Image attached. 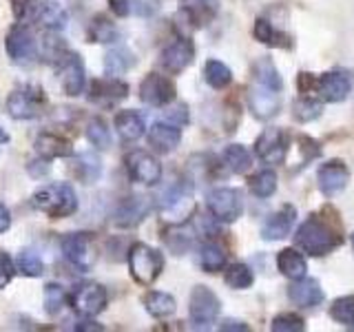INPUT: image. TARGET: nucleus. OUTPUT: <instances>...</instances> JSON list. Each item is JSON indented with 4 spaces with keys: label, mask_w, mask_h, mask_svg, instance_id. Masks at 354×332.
I'll use <instances>...</instances> for the list:
<instances>
[{
    "label": "nucleus",
    "mask_w": 354,
    "mask_h": 332,
    "mask_svg": "<svg viewBox=\"0 0 354 332\" xmlns=\"http://www.w3.org/2000/svg\"><path fill=\"white\" fill-rule=\"evenodd\" d=\"M313 89H317V80L310 73H299V91L301 93H308L313 91Z\"/></svg>",
    "instance_id": "8fccbe9b"
},
{
    "label": "nucleus",
    "mask_w": 354,
    "mask_h": 332,
    "mask_svg": "<svg viewBox=\"0 0 354 332\" xmlns=\"http://www.w3.org/2000/svg\"><path fill=\"white\" fill-rule=\"evenodd\" d=\"M350 241H352V250H354V232H352V235H350Z\"/></svg>",
    "instance_id": "4d7b16f0"
},
{
    "label": "nucleus",
    "mask_w": 354,
    "mask_h": 332,
    "mask_svg": "<svg viewBox=\"0 0 354 332\" xmlns=\"http://www.w3.org/2000/svg\"><path fill=\"white\" fill-rule=\"evenodd\" d=\"M288 142L281 129H266L254 142V153L263 164H281L286 160Z\"/></svg>",
    "instance_id": "2eb2a0df"
},
{
    "label": "nucleus",
    "mask_w": 354,
    "mask_h": 332,
    "mask_svg": "<svg viewBox=\"0 0 354 332\" xmlns=\"http://www.w3.org/2000/svg\"><path fill=\"white\" fill-rule=\"evenodd\" d=\"M199 264H202V268L206 273H217L226 266V252L221 246L213 241H206L202 243V248H199Z\"/></svg>",
    "instance_id": "2f4dec72"
},
{
    "label": "nucleus",
    "mask_w": 354,
    "mask_h": 332,
    "mask_svg": "<svg viewBox=\"0 0 354 332\" xmlns=\"http://www.w3.org/2000/svg\"><path fill=\"white\" fill-rule=\"evenodd\" d=\"M151 213V199L149 197H142V195H133L127 197L115 210V224L120 228H133L138 226L140 221H144Z\"/></svg>",
    "instance_id": "aec40b11"
},
{
    "label": "nucleus",
    "mask_w": 354,
    "mask_h": 332,
    "mask_svg": "<svg viewBox=\"0 0 354 332\" xmlns=\"http://www.w3.org/2000/svg\"><path fill=\"white\" fill-rule=\"evenodd\" d=\"M73 173L80 182L84 184H93L100 175H102V164H100V158L93 153H80L75 158V166Z\"/></svg>",
    "instance_id": "c756f323"
},
{
    "label": "nucleus",
    "mask_w": 354,
    "mask_h": 332,
    "mask_svg": "<svg viewBox=\"0 0 354 332\" xmlns=\"http://www.w3.org/2000/svg\"><path fill=\"white\" fill-rule=\"evenodd\" d=\"M9 226H11V213H9V208L0 202V232L9 230Z\"/></svg>",
    "instance_id": "603ef678"
},
{
    "label": "nucleus",
    "mask_w": 354,
    "mask_h": 332,
    "mask_svg": "<svg viewBox=\"0 0 354 332\" xmlns=\"http://www.w3.org/2000/svg\"><path fill=\"white\" fill-rule=\"evenodd\" d=\"M295 243L304 252L313 255V257H324V255H328L330 250H335L339 246L341 237L326 224V221H321L319 217L313 215L297 228Z\"/></svg>",
    "instance_id": "f03ea898"
},
{
    "label": "nucleus",
    "mask_w": 354,
    "mask_h": 332,
    "mask_svg": "<svg viewBox=\"0 0 354 332\" xmlns=\"http://www.w3.org/2000/svg\"><path fill=\"white\" fill-rule=\"evenodd\" d=\"M16 273L25 275V277H40L44 273V264L40 259V255L29 248L20 250L16 257Z\"/></svg>",
    "instance_id": "c9c22d12"
},
{
    "label": "nucleus",
    "mask_w": 354,
    "mask_h": 332,
    "mask_svg": "<svg viewBox=\"0 0 354 332\" xmlns=\"http://www.w3.org/2000/svg\"><path fill=\"white\" fill-rule=\"evenodd\" d=\"M206 206L210 210L217 221H237L241 217V210H243V202H241V193L237 188H228V186H221V188H213L206 197Z\"/></svg>",
    "instance_id": "0eeeda50"
},
{
    "label": "nucleus",
    "mask_w": 354,
    "mask_h": 332,
    "mask_svg": "<svg viewBox=\"0 0 354 332\" xmlns=\"http://www.w3.org/2000/svg\"><path fill=\"white\" fill-rule=\"evenodd\" d=\"M348 180H350V171H348V166L343 164L341 160L326 162L319 169V173H317L319 188H321V193H324L326 197H332V195L341 193L343 188L348 186Z\"/></svg>",
    "instance_id": "f3484780"
},
{
    "label": "nucleus",
    "mask_w": 354,
    "mask_h": 332,
    "mask_svg": "<svg viewBox=\"0 0 354 332\" xmlns=\"http://www.w3.org/2000/svg\"><path fill=\"white\" fill-rule=\"evenodd\" d=\"M295 217H297V208L286 204L281 210H277V213H272L266 219V224L261 228V237L266 241H277V239L288 237L295 226Z\"/></svg>",
    "instance_id": "4be33fe9"
},
{
    "label": "nucleus",
    "mask_w": 354,
    "mask_h": 332,
    "mask_svg": "<svg viewBox=\"0 0 354 332\" xmlns=\"http://www.w3.org/2000/svg\"><path fill=\"white\" fill-rule=\"evenodd\" d=\"M16 275V261L9 257V252L0 250V290L5 286H9V282L14 279Z\"/></svg>",
    "instance_id": "de8ad7c7"
},
{
    "label": "nucleus",
    "mask_w": 354,
    "mask_h": 332,
    "mask_svg": "<svg viewBox=\"0 0 354 332\" xmlns=\"http://www.w3.org/2000/svg\"><path fill=\"white\" fill-rule=\"evenodd\" d=\"M142 304L144 308H147V313L155 319H166V317H171L175 313V299L169 295V293H160V290H151L144 295L142 299Z\"/></svg>",
    "instance_id": "c85d7f7f"
},
{
    "label": "nucleus",
    "mask_w": 354,
    "mask_h": 332,
    "mask_svg": "<svg viewBox=\"0 0 354 332\" xmlns=\"http://www.w3.org/2000/svg\"><path fill=\"white\" fill-rule=\"evenodd\" d=\"M127 173L133 182L144 184V186H155L162 180V164L158 162V158H153L147 151H131L127 158Z\"/></svg>",
    "instance_id": "9d476101"
},
{
    "label": "nucleus",
    "mask_w": 354,
    "mask_h": 332,
    "mask_svg": "<svg viewBox=\"0 0 354 332\" xmlns=\"http://www.w3.org/2000/svg\"><path fill=\"white\" fill-rule=\"evenodd\" d=\"M288 297H290L299 308H315L324 302V290H321L317 279H306V277H301V279H295L292 286L288 288Z\"/></svg>",
    "instance_id": "5701e85b"
},
{
    "label": "nucleus",
    "mask_w": 354,
    "mask_h": 332,
    "mask_svg": "<svg viewBox=\"0 0 354 332\" xmlns=\"http://www.w3.org/2000/svg\"><path fill=\"white\" fill-rule=\"evenodd\" d=\"M248 184H250L252 195H257L261 199L272 197L274 191H277V173L270 171V169H266V171H261L257 175H252Z\"/></svg>",
    "instance_id": "e433bc0d"
},
{
    "label": "nucleus",
    "mask_w": 354,
    "mask_h": 332,
    "mask_svg": "<svg viewBox=\"0 0 354 332\" xmlns=\"http://www.w3.org/2000/svg\"><path fill=\"white\" fill-rule=\"evenodd\" d=\"M33 147H36V153L42 160H58V158H71L73 155L71 142L62 136H55V133H40L36 142H33Z\"/></svg>",
    "instance_id": "b1692460"
},
{
    "label": "nucleus",
    "mask_w": 354,
    "mask_h": 332,
    "mask_svg": "<svg viewBox=\"0 0 354 332\" xmlns=\"http://www.w3.org/2000/svg\"><path fill=\"white\" fill-rule=\"evenodd\" d=\"M115 40V29L111 22L104 18H97L91 25V42H113Z\"/></svg>",
    "instance_id": "a18cd8bd"
},
{
    "label": "nucleus",
    "mask_w": 354,
    "mask_h": 332,
    "mask_svg": "<svg viewBox=\"0 0 354 332\" xmlns=\"http://www.w3.org/2000/svg\"><path fill=\"white\" fill-rule=\"evenodd\" d=\"M182 142V129L173 124V122L164 120V122H155L149 129V144L158 151V153H171L180 147Z\"/></svg>",
    "instance_id": "412c9836"
},
{
    "label": "nucleus",
    "mask_w": 354,
    "mask_h": 332,
    "mask_svg": "<svg viewBox=\"0 0 354 332\" xmlns=\"http://www.w3.org/2000/svg\"><path fill=\"white\" fill-rule=\"evenodd\" d=\"M330 317L341 326L354 324V297H339L330 306Z\"/></svg>",
    "instance_id": "a19ab883"
},
{
    "label": "nucleus",
    "mask_w": 354,
    "mask_h": 332,
    "mask_svg": "<svg viewBox=\"0 0 354 332\" xmlns=\"http://www.w3.org/2000/svg\"><path fill=\"white\" fill-rule=\"evenodd\" d=\"M106 302H109L106 288L100 284H93V282L77 286L71 293V308L82 317L100 315L106 308Z\"/></svg>",
    "instance_id": "f8f14e48"
},
{
    "label": "nucleus",
    "mask_w": 354,
    "mask_h": 332,
    "mask_svg": "<svg viewBox=\"0 0 354 332\" xmlns=\"http://www.w3.org/2000/svg\"><path fill=\"white\" fill-rule=\"evenodd\" d=\"M66 306V293L60 284H47L44 286V310L47 315L55 317L62 313V308Z\"/></svg>",
    "instance_id": "ea45409f"
},
{
    "label": "nucleus",
    "mask_w": 354,
    "mask_h": 332,
    "mask_svg": "<svg viewBox=\"0 0 354 332\" xmlns=\"http://www.w3.org/2000/svg\"><path fill=\"white\" fill-rule=\"evenodd\" d=\"M169 122H173V124H177V127H182V124H186L188 122V113H186V107L182 104V107H177L173 113H169Z\"/></svg>",
    "instance_id": "3c124183"
},
{
    "label": "nucleus",
    "mask_w": 354,
    "mask_h": 332,
    "mask_svg": "<svg viewBox=\"0 0 354 332\" xmlns=\"http://www.w3.org/2000/svg\"><path fill=\"white\" fill-rule=\"evenodd\" d=\"M219 330H235V332H241V330H248L246 324H239V321H224V324L219 326Z\"/></svg>",
    "instance_id": "864d4df0"
},
{
    "label": "nucleus",
    "mask_w": 354,
    "mask_h": 332,
    "mask_svg": "<svg viewBox=\"0 0 354 332\" xmlns=\"http://www.w3.org/2000/svg\"><path fill=\"white\" fill-rule=\"evenodd\" d=\"M7 142H9V133L0 127V144H7Z\"/></svg>",
    "instance_id": "6e6d98bb"
},
{
    "label": "nucleus",
    "mask_w": 354,
    "mask_h": 332,
    "mask_svg": "<svg viewBox=\"0 0 354 332\" xmlns=\"http://www.w3.org/2000/svg\"><path fill=\"white\" fill-rule=\"evenodd\" d=\"M136 64V58H133V53L124 47H115L106 53V60H104V66H106V73L111 75H120L129 71L131 66Z\"/></svg>",
    "instance_id": "72a5a7b5"
},
{
    "label": "nucleus",
    "mask_w": 354,
    "mask_h": 332,
    "mask_svg": "<svg viewBox=\"0 0 354 332\" xmlns=\"http://www.w3.org/2000/svg\"><path fill=\"white\" fill-rule=\"evenodd\" d=\"M47 107V95L40 86H22L11 91L7 98V113L14 120L40 118Z\"/></svg>",
    "instance_id": "39448f33"
},
{
    "label": "nucleus",
    "mask_w": 354,
    "mask_h": 332,
    "mask_svg": "<svg viewBox=\"0 0 354 332\" xmlns=\"http://www.w3.org/2000/svg\"><path fill=\"white\" fill-rule=\"evenodd\" d=\"M127 7H129V14L138 16H151L158 11V0H127Z\"/></svg>",
    "instance_id": "09e8293b"
},
{
    "label": "nucleus",
    "mask_w": 354,
    "mask_h": 332,
    "mask_svg": "<svg viewBox=\"0 0 354 332\" xmlns=\"http://www.w3.org/2000/svg\"><path fill=\"white\" fill-rule=\"evenodd\" d=\"M31 204L51 219H64L77 210V195L69 184H47L31 195Z\"/></svg>",
    "instance_id": "f257e3e1"
},
{
    "label": "nucleus",
    "mask_w": 354,
    "mask_h": 332,
    "mask_svg": "<svg viewBox=\"0 0 354 332\" xmlns=\"http://www.w3.org/2000/svg\"><path fill=\"white\" fill-rule=\"evenodd\" d=\"M306 328L304 319L295 315V313H283V315H277L270 324V330L274 332H301Z\"/></svg>",
    "instance_id": "37998d69"
},
{
    "label": "nucleus",
    "mask_w": 354,
    "mask_h": 332,
    "mask_svg": "<svg viewBox=\"0 0 354 332\" xmlns=\"http://www.w3.org/2000/svg\"><path fill=\"white\" fill-rule=\"evenodd\" d=\"M129 270L140 286H151L164 270V257L147 243H133L129 248Z\"/></svg>",
    "instance_id": "7ed1b4c3"
},
{
    "label": "nucleus",
    "mask_w": 354,
    "mask_h": 332,
    "mask_svg": "<svg viewBox=\"0 0 354 332\" xmlns=\"http://www.w3.org/2000/svg\"><path fill=\"white\" fill-rule=\"evenodd\" d=\"M254 38H257L259 42L268 44V47H277V44H281V33L277 31L268 20L266 18H257V22H254Z\"/></svg>",
    "instance_id": "c03bdc74"
},
{
    "label": "nucleus",
    "mask_w": 354,
    "mask_h": 332,
    "mask_svg": "<svg viewBox=\"0 0 354 332\" xmlns=\"http://www.w3.org/2000/svg\"><path fill=\"white\" fill-rule=\"evenodd\" d=\"M195 58V47L188 38H177L162 51V66L169 73H182Z\"/></svg>",
    "instance_id": "6ab92c4d"
},
{
    "label": "nucleus",
    "mask_w": 354,
    "mask_h": 332,
    "mask_svg": "<svg viewBox=\"0 0 354 332\" xmlns=\"http://www.w3.org/2000/svg\"><path fill=\"white\" fill-rule=\"evenodd\" d=\"M224 282L230 288H235V290H246V288L252 286L254 277H252V270L246 264H230L224 273Z\"/></svg>",
    "instance_id": "f704fd0d"
},
{
    "label": "nucleus",
    "mask_w": 354,
    "mask_h": 332,
    "mask_svg": "<svg viewBox=\"0 0 354 332\" xmlns=\"http://www.w3.org/2000/svg\"><path fill=\"white\" fill-rule=\"evenodd\" d=\"M221 162H224V166L232 173H246L252 164V158L246 151V147H241V144H230V147H226L224 153H221Z\"/></svg>",
    "instance_id": "7c9ffc66"
},
{
    "label": "nucleus",
    "mask_w": 354,
    "mask_h": 332,
    "mask_svg": "<svg viewBox=\"0 0 354 332\" xmlns=\"http://www.w3.org/2000/svg\"><path fill=\"white\" fill-rule=\"evenodd\" d=\"M352 89V75L348 71H328L317 80V91L326 102H343Z\"/></svg>",
    "instance_id": "a211bd4d"
},
{
    "label": "nucleus",
    "mask_w": 354,
    "mask_h": 332,
    "mask_svg": "<svg viewBox=\"0 0 354 332\" xmlns=\"http://www.w3.org/2000/svg\"><path fill=\"white\" fill-rule=\"evenodd\" d=\"M248 107L259 120H270L279 113L281 100H279V89L268 86L259 80H252L248 89Z\"/></svg>",
    "instance_id": "ddd939ff"
},
{
    "label": "nucleus",
    "mask_w": 354,
    "mask_h": 332,
    "mask_svg": "<svg viewBox=\"0 0 354 332\" xmlns=\"http://www.w3.org/2000/svg\"><path fill=\"white\" fill-rule=\"evenodd\" d=\"M254 80H259V82L268 84V86H274V89H279V91H281V75H279L277 66L268 58H263V60H259L257 64H254Z\"/></svg>",
    "instance_id": "79ce46f5"
},
{
    "label": "nucleus",
    "mask_w": 354,
    "mask_h": 332,
    "mask_svg": "<svg viewBox=\"0 0 354 332\" xmlns=\"http://www.w3.org/2000/svg\"><path fill=\"white\" fill-rule=\"evenodd\" d=\"M9 3H11V11H14L18 22H25L27 18L36 16V9H38L36 0H9Z\"/></svg>",
    "instance_id": "49530a36"
},
{
    "label": "nucleus",
    "mask_w": 354,
    "mask_h": 332,
    "mask_svg": "<svg viewBox=\"0 0 354 332\" xmlns=\"http://www.w3.org/2000/svg\"><path fill=\"white\" fill-rule=\"evenodd\" d=\"M321 111H324V104H321L319 100L304 95L292 104V118L297 122H313L321 116Z\"/></svg>",
    "instance_id": "4c0bfd02"
},
{
    "label": "nucleus",
    "mask_w": 354,
    "mask_h": 332,
    "mask_svg": "<svg viewBox=\"0 0 354 332\" xmlns=\"http://www.w3.org/2000/svg\"><path fill=\"white\" fill-rule=\"evenodd\" d=\"M5 49L14 64H31L38 55L36 38H33L31 29L27 25H22V22L9 29L5 38Z\"/></svg>",
    "instance_id": "1a4fd4ad"
},
{
    "label": "nucleus",
    "mask_w": 354,
    "mask_h": 332,
    "mask_svg": "<svg viewBox=\"0 0 354 332\" xmlns=\"http://www.w3.org/2000/svg\"><path fill=\"white\" fill-rule=\"evenodd\" d=\"M62 255L64 259L69 261L75 270L88 273L95 266L97 252H95V243L93 237L88 232H71V235L62 237Z\"/></svg>",
    "instance_id": "423d86ee"
},
{
    "label": "nucleus",
    "mask_w": 354,
    "mask_h": 332,
    "mask_svg": "<svg viewBox=\"0 0 354 332\" xmlns=\"http://www.w3.org/2000/svg\"><path fill=\"white\" fill-rule=\"evenodd\" d=\"M277 268L281 270L283 277H288V279H301V277H306V270H308V264L304 259V255L295 250V248H283L279 250V255H277Z\"/></svg>",
    "instance_id": "cd10ccee"
},
{
    "label": "nucleus",
    "mask_w": 354,
    "mask_h": 332,
    "mask_svg": "<svg viewBox=\"0 0 354 332\" xmlns=\"http://www.w3.org/2000/svg\"><path fill=\"white\" fill-rule=\"evenodd\" d=\"M140 98L149 107H169L175 100V84L162 73H149L140 84Z\"/></svg>",
    "instance_id": "4468645a"
},
{
    "label": "nucleus",
    "mask_w": 354,
    "mask_h": 332,
    "mask_svg": "<svg viewBox=\"0 0 354 332\" xmlns=\"http://www.w3.org/2000/svg\"><path fill=\"white\" fill-rule=\"evenodd\" d=\"M193 202V188L188 182H175L160 195V213L171 221V224H184L191 215Z\"/></svg>",
    "instance_id": "20e7f679"
},
{
    "label": "nucleus",
    "mask_w": 354,
    "mask_h": 332,
    "mask_svg": "<svg viewBox=\"0 0 354 332\" xmlns=\"http://www.w3.org/2000/svg\"><path fill=\"white\" fill-rule=\"evenodd\" d=\"M204 80L213 89H226L232 82V71L224 62L219 60H208L204 64Z\"/></svg>",
    "instance_id": "473e14b6"
},
{
    "label": "nucleus",
    "mask_w": 354,
    "mask_h": 332,
    "mask_svg": "<svg viewBox=\"0 0 354 332\" xmlns=\"http://www.w3.org/2000/svg\"><path fill=\"white\" fill-rule=\"evenodd\" d=\"M75 330H104L100 324H93V321H84V324H80V326H75Z\"/></svg>",
    "instance_id": "5fc2aeb1"
},
{
    "label": "nucleus",
    "mask_w": 354,
    "mask_h": 332,
    "mask_svg": "<svg viewBox=\"0 0 354 332\" xmlns=\"http://www.w3.org/2000/svg\"><path fill=\"white\" fill-rule=\"evenodd\" d=\"M58 80L62 91L69 98H77L86 86V73H84V62L77 53L66 51L58 60Z\"/></svg>",
    "instance_id": "9b49d317"
},
{
    "label": "nucleus",
    "mask_w": 354,
    "mask_h": 332,
    "mask_svg": "<svg viewBox=\"0 0 354 332\" xmlns=\"http://www.w3.org/2000/svg\"><path fill=\"white\" fill-rule=\"evenodd\" d=\"M180 9L193 27H204L217 16V0H180Z\"/></svg>",
    "instance_id": "393cba45"
},
{
    "label": "nucleus",
    "mask_w": 354,
    "mask_h": 332,
    "mask_svg": "<svg viewBox=\"0 0 354 332\" xmlns=\"http://www.w3.org/2000/svg\"><path fill=\"white\" fill-rule=\"evenodd\" d=\"M127 95H129V84L122 82L115 75L97 77V80H93L91 86H88V98H91V102L104 104V107L115 104L120 100H124Z\"/></svg>",
    "instance_id": "dca6fc26"
},
{
    "label": "nucleus",
    "mask_w": 354,
    "mask_h": 332,
    "mask_svg": "<svg viewBox=\"0 0 354 332\" xmlns=\"http://www.w3.org/2000/svg\"><path fill=\"white\" fill-rule=\"evenodd\" d=\"M36 18L44 29L49 31H62L66 27V22H69V14H66V9L55 3V0H47V3L38 5L36 9Z\"/></svg>",
    "instance_id": "bb28decb"
},
{
    "label": "nucleus",
    "mask_w": 354,
    "mask_h": 332,
    "mask_svg": "<svg viewBox=\"0 0 354 332\" xmlns=\"http://www.w3.org/2000/svg\"><path fill=\"white\" fill-rule=\"evenodd\" d=\"M219 297L206 286H195L191 293V302H188V315L195 328H208L210 324H215V319L219 317Z\"/></svg>",
    "instance_id": "6e6552de"
},
{
    "label": "nucleus",
    "mask_w": 354,
    "mask_h": 332,
    "mask_svg": "<svg viewBox=\"0 0 354 332\" xmlns=\"http://www.w3.org/2000/svg\"><path fill=\"white\" fill-rule=\"evenodd\" d=\"M86 140L93 144L95 149H109L111 147V131L102 118H93L86 124Z\"/></svg>",
    "instance_id": "58836bf2"
},
{
    "label": "nucleus",
    "mask_w": 354,
    "mask_h": 332,
    "mask_svg": "<svg viewBox=\"0 0 354 332\" xmlns=\"http://www.w3.org/2000/svg\"><path fill=\"white\" fill-rule=\"evenodd\" d=\"M113 127L118 131V136L124 142H136L140 140L144 133H147V124H144V118L138 113V111H120L115 113Z\"/></svg>",
    "instance_id": "a878e982"
}]
</instances>
